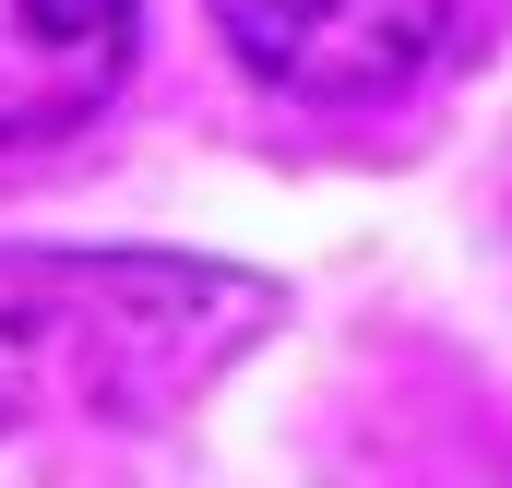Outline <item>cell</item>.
<instances>
[{"label":"cell","mask_w":512,"mask_h":488,"mask_svg":"<svg viewBox=\"0 0 512 488\" xmlns=\"http://www.w3.org/2000/svg\"><path fill=\"white\" fill-rule=\"evenodd\" d=\"M441 24L453 0H215V36L239 48V72L298 108H358V96L417 84Z\"/></svg>","instance_id":"6da1fadb"},{"label":"cell","mask_w":512,"mask_h":488,"mask_svg":"<svg viewBox=\"0 0 512 488\" xmlns=\"http://www.w3.org/2000/svg\"><path fill=\"white\" fill-rule=\"evenodd\" d=\"M131 84V0H0V143H60Z\"/></svg>","instance_id":"7a4b0ae2"}]
</instances>
